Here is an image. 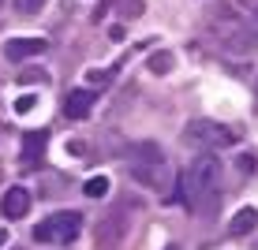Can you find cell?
<instances>
[{
	"label": "cell",
	"mask_w": 258,
	"mask_h": 250,
	"mask_svg": "<svg viewBox=\"0 0 258 250\" xmlns=\"http://www.w3.org/2000/svg\"><path fill=\"white\" fill-rule=\"evenodd\" d=\"M221 187H225V168L213 153H202L199 160H191L187 176H183V198L195 213L213 217L221 209Z\"/></svg>",
	"instance_id": "6da1fadb"
},
{
	"label": "cell",
	"mask_w": 258,
	"mask_h": 250,
	"mask_svg": "<svg viewBox=\"0 0 258 250\" xmlns=\"http://www.w3.org/2000/svg\"><path fill=\"white\" fill-rule=\"evenodd\" d=\"M79 231H83V217L64 209V213H52V217L38 220V224H34V239H38V243H71Z\"/></svg>",
	"instance_id": "7a4b0ae2"
},
{
	"label": "cell",
	"mask_w": 258,
	"mask_h": 250,
	"mask_svg": "<svg viewBox=\"0 0 258 250\" xmlns=\"http://www.w3.org/2000/svg\"><path fill=\"white\" fill-rule=\"evenodd\" d=\"M183 138L191 146H202V149H221V146H232L236 142V131H228L225 123H213V120H191Z\"/></svg>",
	"instance_id": "3957f363"
},
{
	"label": "cell",
	"mask_w": 258,
	"mask_h": 250,
	"mask_svg": "<svg viewBox=\"0 0 258 250\" xmlns=\"http://www.w3.org/2000/svg\"><path fill=\"white\" fill-rule=\"evenodd\" d=\"M123 228H127V220H123L120 213L101 217V224H97V250H112L123 239Z\"/></svg>",
	"instance_id": "277c9868"
},
{
	"label": "cell",
	"mask_w": 258,
	"mask_h": 250,
	"mask_svg": "<svg viewBox=\"0 0 258 250\" xmlns=\"http://www.w3.org/2000/svg\"><path fill=\"white\" fill-rule=\"evenodd\" d=\"M45 49H49L45 38H12V41L4 45V56L19 64V60H26V56H41Z\"/></svg>",
	"instance_id": "5b68a950"
},
{
	"label": "cell",
	"mask_w": 258,
	"mask_h": 250,
	"mask_svg": "<svg viewBox=\"0 0 258 250\" xmlns=\"http://www.w3.org/2000/svg\"><path fill=\"white\" fill-rule=\"evenodd\" d=\"M131 172H135V180H142L146 187H154V191H165V187L172 183L165 160H154V164H131Z\"/></svg>",
	"instance_id": "8992f818"
},
{
	"label": "cell",
	"mask_w": 258,
	"mask_h": 250,
	"mask_svg": "<svg viewBox=\"0 0 258 250\" xmlns=\"http://www.w3.org/2000/svg\"><path fill=\"white\" fill-rule=\"evenodd\" d=\"M0 209H4V217L23 220L26 213H30V191H23V187H12V191H4V202H0Z\"/></svg>",
	"instance_id": "52a82bcc"
},
{
	"label": "cell",
	"mask_w": 258,
	"mask_h": 250,
	"mask_svg": "<svg viewBox=\"0 0 258 250\" xmlns=\"http://www.w3.org/2000/svg\"><path fill=\"white\" fill-rule=\"evenodd\" d=\"M45 146H49V135L45 131H26L23 135V164H41V157H45Z\"/></svg>",
	"instance_id": "ba28073f"
},
{
	"label": "cell",
	"mask_w": 258,
	"mask_h": 250,
	"mask_svg": "<svg viewBox=\"0 0 258 250\" xmlns=\"http://www.w3.org/2000/svg\"><path fill=\"white\" fill-rule=\"evenodd\" d=\"M94 90H71L68 94V101H64V112H68V120H86L94 109Z\"/></svg>",
	"instance_id": "9c48e42d"
},
{
	"label": "cell",
	"mask_w": 258,
	"mask_h": 250,
	"mask_svg": "<svg viewBox=\"0 0 258 250\" xmlns=\"http://www.w3.org/2000/svg\"><path fill=\"white\" fill-rule=\"evenodd\" d=\"M254 224H258V213L247 205V209H239L236 217H232V224H228V231L232 235H247V231H254Z\"/></svg>",
	"instance_id": "30bf717a"
},
{
	"label": "cell",
	"mask_w": 258,
	"mask_h": 250,
	"mask_svg": "<svg viewBox=\"0 0 258 250\" xmlns=\"http://www.w3.org/2000/svg\"><path fill=\"white\" fill-rule=\"evenodd\" d=\"M146 67L154 71V75H168V71L176 67V56H172L168 49H161V52H154V56L146 60Z\"/></svg>",
	"instance_id": "8fae6325"
},
{
	"label": "cell",
	"mask_w": 258,
	"mask_h": 250,
	"mask_svg": "<svg viewBox=\"0 0 258 250\" xmlns=\"http://www.w3.org/2000/svg\"><path fill=\"white\" fill-rule=\"evenodd\" d=\"M105 191H109V180H105V176H94V180L86 183V194H90V198H101Z\"/></svg>",
	"instance_id": "7c38bea8"
},
{
	"label": "cell",
	"mask_w": 258,
	"mask_h": 250,
	"mask_svg": "<svg viewBox=\"0 0 258 250\" xmlns=\"http://www.w3.org/2000/svg\"><path fill=\"white\" fill-rule=\"evenodd\" d=\"M15 8H19L23 15H34V12H41V8H45V0H15Z\"/></svg>",
	"instance_id": "4fadbf2b"
},
{
	"label": "cell",
	"mask_w": 258,
	"mask_h": 250,
	"mask_svg": "<svg viewBox=\"0 0 258 250\" xmlns=\"http://www.w3.org/2000/svg\"><path fill=\"white\" fill-rule=\"evenodd\" d=\"M34 101H38V97H30V94L19 97V101H15V112H30V109H34Z\"/></svg>",
	"instance_id": "5bb4252c"
},
{
	"label": "cell",
	"mask_w": 258,
	"mask_h": 250,
	"mask_svg": "<svg viewBox=\"0 0 258 250\" xmlns=\"http://www.w3.org/2000/svg\"><path fill=\"white\" fill-rule=\"evenodd\" d=\"M90 82H94V86H101V82H109V71H90Z\"/></svg>",
	"instance_id": "9a60e30c"
},
{
	"label": "cell",
	"mask_w": 258,
	"mask_h": 250,
	"mask_svg": "<svg viewBox=\"0 0 258 250\" xmlns=\"http://www.w3.org/2000/svg\"><path fill=\"white\" fill-rule=\"evenodd\" d=\"M239 168H243V172H251V168H254V157L243 153V157H239Z\"/></svg>",
	"instance_id": "2e32d148"
},
{
	"label": "cell",
	"mask_w": 258,
	"mask_h": 250,
	"mask_svg": "<svg viewBox=\"0 0 258 250\" xmlns=\"http://www.w3.org/2000/svg\"><path fill=\"white\" fill-rule=\"evenodd\" d=\"M8 243V231H0V246H4Z\"/></svg>",
	"instance_id": "e0dca14e"
},
{
	"label": "cell",
	"mask_w": 258,
	"mask_h": 250,
	"mask_svg": "<svg viewBox=\"0 0 258 250\" xmlns=\"http://www.w3.org/2000/svg\"><path fill=\"white\" fill-rule=\"evenodd\" d=\"M165 250H180V246H165Z\"/></svg>",
	"instance_id": "ac0fdd59"
},
{
	"label": "cell",
	"mask_w": 258,
	"mask_h": 250,
	"mask_svg": "<svg viewBox=\"0 0 258 250\" xmlns=\"http://www.w3.org/2000/svg\"><path fill=\"white\" fill-rule=\"evenodd\" d=\"M0 4H4V0H0Z\"/></svg>",
	"instance_id": "d6986e66"
}]
</instances>
